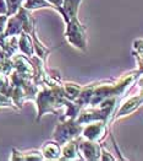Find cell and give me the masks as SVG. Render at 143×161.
<instances>
[{
  "instance_id": "obj_8",
  "label": "cell",
  "mask_w": 143,
  "mask_h": 161,
  "mask_svg": "<svg viewBox=\"0 0 143 161\" xmlns=\"http://www.w3.org/2000/svg\"><path fill=\"white\" fill-rule=\"evenodd\" d=\"M18 48L22 53L27 57H33L34 53V44L32 42L31 36L26 33L25 31H22L20 33V38H18Z\"/></svg>"
},
{
  "instance_id": "obj_17",
  "label": "cell",
  "mask_w": 143,
  "mask_h": 161,
  "mask_svg": "<svg viewBox=\"0 0 143 161\" xmlns=\"http://www.w3.org/2000/svg\"><path fill=\"white\" fill-rule=\"evenodd\" d=\"M0 15H8V4H6V0H0Z\"/></svg>"
},
{
  "instance_id": "obj_11",
  "label": "cell",
  "mask_w": 143,
  "mask_h": 161,
  "mask_svg": "<svg viewBox=\"0 0 143 161\" xmlns=\"http://www.w3.org/2000/svg\"><path fill=\"white\" fill-rule=\"evenodd\" d=\"M11 160H44V156L42 151H27L22 153L18 150H13V156Z\"/></svg>"
},
{
  "instance_id": "obj_3",
  "label": "cell",
  "mask_w": 143,
  "mask_h": 161,
  "mask_svg": "<svg viewBox=\"0 0 143 161\" xmlns=\"http://www.w3.org/2000/svg\"><path fill=\"white\" fill-rule=\"evenodd\" d=\"M13 59V69L21 74L22 76L28 78V79H33L36 75V69L34 65L27 59L25 55H15Z\"/></svg>"
},
{
  "instance_id": "obj_12",
  "label": "cell",
  "mask_w": 143,
  "mask_h": 161,
  "mask_svg": "<svg viewBox=\"0 0 143 161\" xmlns=\"http://www.w3.org/2000/svg\"><path fill=\"white\" fill-rule=\"evenodd\" d=\"M142 101V97H135L131 98L130 101H127L122 107L120 108V111L117 112L116 117H122V116H127L132 111H135L136 108L140 106V102Z\"/></svg>"
},
{
  "instance_id": "obj_7",
  "label": "cell",
  "mask_w": 143,
  "mask_h": 161,
  "mask_svg": "<svg viewBox=\"0 0 143 161\" xmlns=\"http://www.w3.org/2000/svg\"><path fill=\"white\" fill-rule=\"evenodd\" d=\"M42 154L44 156V159H48V160H58L60 159V155H61V149H60V144L56 142V143H53V142H48L43 145L42 148Z\"/></svg>"
},
{
  "instance_id": "obj_1",
  "label": "cell",
  "mask_w": 143,
  "mask_h": 161,
  "mask_svg": "<svg viewBox=\"0 0 143 161\" xmlns=\"http://www.w3.org/2000/svg\"><path fill=\"white\" fill-rule=\"evenodd\" d=\"M82 124H79L74 118H69L64 123H59L54 130V139L59 144L67 143L71 139L78 138V135L82 134Z\"/></svg>"
},
{
  "instance_id": "obj_15",
  "label": "cell",
  "mask_w": 143,
  "mask_h": 161,
  "mask_svg": "<svg viewBox=\"0 0 143 161\" xmlns=\"http://www.w3.org/2000/svg\"><path fill=\"white\" fill-rule=\"evenodd\" d=\"M47 1H49V3L53 5V8H54V9H56L59 13L64 16V10H63L64 0H47Z\"/></svg>"
},
{
  "instance_id": "obj_9",
  "label": "cell",
  "mask_w": 143,
  "mask_h": 161,
  "mask_svg": "<svg viewBox=\"0 0 143 161\" xmlns=\"http://www.w3.org/2000/svg\"><path fill=\"white\" fill-rule=\"evenodd\" d=\"M81 0H64L63 4V10H64V20L67 24L71 19L77 17L78 6H79Z\"/></svg>"
},
{
  "instance_id": "obj_5",
  "label": "cell",
  "mask_w": 143,
  "mask_h": 161,
  "mask_svg": "<svg viewBox=\"0 0 143 161\" xmlns=\"http://www.w3.org/2000/svg\"><path fill=\"white\" fill-rule=\"evenodd\" d=\"M78 150H81V153L83 154V158L86 160H98V159H100L102 149L97 144V142L88 140V139L86 142H81V144H78Z\"/></svg>"
},
{
  "instance_id": "obj_18",
  "label": "cell",
  "mask_w": 143,
  "mask_h": 161,
  "mask_svg": "<svg viewBox=\"0 0 143 161\" xmlns=\"http://www.w3.org/2000/svg\"><path fill=\"white\" fill-rule=\"evenodd\" d=\"M100 158H102V160H114L115 158L114 156H111L110 155V153L109 151H106L105 149L102 150V153H100Z\"/></svg>"
},
{
  "instance_id": "obj_14",
  "label": "cell",
  "mask_w": 143,
  "mask_h": 161,
  "mask_svg": "<svg viewBox=\"0 0 143 161\" xmlns=\"http://www.w3.org/2000/svg\"><path fill=\"white\" fill-rule=\"evenodd\" d=\"M81 90L82 87H79L77 84H71V82H67L65 85V94L66 98L69 100H77V97L81 94Z\"/></svg>"
},
{
  "instance_id": "obj_16",
  "label": "cell",
  "mask_w": 143,
  "mask_h": 161,
  "mask_svg": "<svg viewBox=\"0 0 143 161\" xmlns=\"http://www.w3.org/2000/svg\"><path fill=\"white\" fill-rule=\"evenodd\" d=\"M8 19H9L8 15H0V36L4 33V31H5V28H6Z\"/></svg>"
},
{
  "instance_id": "obj_2",
  "label": "cell",
  "mask_w": 143,
  "mask_h": 161,
  "mask_svg": "<svg viewBox=\"0 0 143 161\" xmlns=\"http://www.w3.org/2000/svg\"><path fill=\"white\" fill-rule=\"evenodd\" d=\"M66 27V38L67 41L78 49L86 51V30L84 27L81 25L77 17L71 19L67 24Z\"/></svg>"
},
{
  "instance_id": "obj_13",
  "label": "cell",
  "mask_w": 143,
  "mask_h": 161,
  "mask_svg": "<svg viewBox=\"0 0 143 161\" xmlns=\"http://www.w3.org/2000/svg\"><path fill=\"white\" fill-rule=\"evenodd\" d=\"M22 6L27 10H37V9H42V8H53L52 4L47 0H25L22 3Z\"/></svg>"
},
{
  "instance_id": "obj_10",
  "label": "cell",
  "mask_w": 143,
  "mask_h": 161,
  "mask_svg": "<svg viewBox=\"0 0 143 161\" xmlns=\"http://www.w3.org/2000/svg\"><path fill=\"white\" fill-rule=\"evenodd\" d=\"M78 139L75 138V139H71L69 140V143L65 145V148L63 149L61 151V158L60 159H65V160H72V159H76L78 153Z\"/></svg>"
},
{
  "instance_id": "obj_6",
  "label": "cell",
  "mask_w": 143,
  "mask_h": 161,
  "mask_svg": "<svg viewBox=\"0 0 143 161\" xmlns=\"http://www.w3.org/2000/svg\"><path fill=\"white\" fill-rule=\"evenodd\" d=\"M23 31V27H22V21L21 19L15 14L11 15V17L8 19V22H6V28L4 31V36L9 37V36H20V33Z\"/></svg>"
},
{
  "instance_id": "obj_19",
  "label": "cell",
  "mask_w": 143,
  "mask_h": 161,
  "mask_svg": "<svg viewBox=\"0 0 143 161\" xmlns=\"http://www.w3.org/2000/svg\"><path fill=\"white\" fill-rule=\"evenodd\" d=\"M6 58H8V57L5 55V53H4V51H3V49H1V47H0V65L3 64V62H4V60H5Z\"/></svg>"
},
{
  "instance_id": "obj_4",
  "label": "cell",
  "mask_w": 143,
  "mask_h": 161,
  "mask_svg": "<svg viewBox=\"0 0 143 161\" xmlns=\"http://www.w3.org/2000/svg\"><path fill=\"white\" fill-rule=\"evenodd\" d=\"M105 124L106 123L104 121H95L88 123V125L82 129V135L88 140L98 142L104 136L105 129H106Z\"/></svg>"
}]
</instances>
